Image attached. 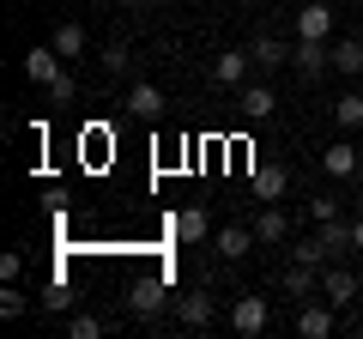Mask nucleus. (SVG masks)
<instances>
[{"label":"nucleus","instance_id":"f257e3e1","mask_svg":"<svg viewBox=\"0 0 363 339\" xmlns=\"http://www.w3.org/2000/svg\"><path fill=\"white\" fill-rule=\"evenodd\" d=\"M267 327H272V303L267 297H236L230 303V333L255 339V333H267Z\"/></svg>","mask_w":363,"mask_h":339},{"label":"nucleus","instance_id":"f03ea898","mask_svg":"<svg viewBox=\"0 0 363 339\" xmlns=\"http://www.w3.org/2000/svg\"><path fill=\"white\" fill-rule=\"evenodd\" d=\"M255 243H260V248L291 243V212L279 206V200H267V206H260V218H255Z\"/></svg>","mask_w":363,"mask_h":339},{"label":"nucleus","instance_id":"7ed1b4c3","mask_svg":"<svg viewBox=\"0 0 363 339\" xmlns=\"http://www.w3.org/2000/svg\"><path fill=\"white\" fill-rule=\"evenodd\" d=\"M297 37L303 43H327V37H333V6H327V0L297 6Z\"/></svg>","mask_w":363,"mask_h":339},{"label":"nucleus","instance_id":"20e7f679","mask_svg":"<svg viewBox=\"0 0 363 339\" xmlns=\"http://www.w3.org/2000/svg\"><path fill=\"white\" fill-rule=\"evenodd\" d=\"M128 309L152 321V315L164 309V273H145V279H133V285H128Z\"/></svg>","mask_w":363,"mask_h":339},{"label":"nucleus","instance_id":"39448f33","mask_svg":"<svg viewBox=\"0 0 363 339\" xmlns=\"http://www.w3.org/2000/svg\"><path fill=\"white\" fill-rule=\"evenodd\" d=\"M248 67H255V55H248V49H224L218 61H212V79L230 85V91H242V85H248Z\"/></svg>","mask_w":363,"mask_h":339},{"label":"nucleus","instance_id":"423d86ee","mask_svg":"<svg viewBox=\"0 0 363 339\" xmlns=\"http://www.w3.org/2000/svg\"><path fill=\"white\" fill-rule=\"evenodd\" d=\"M242 116H248V121H272V116H279V91H272L267 79L242 85Z\"/></svg>","mask_w":363,"mask_h":339},{"label":"nucleus","instance_id":"0eeeda50","mask_svg":"<svg viewBox=\"0 0 363 339\" xmlns=\"http://www.w3.org/2000/svg\"><path fill=\"white\" fill-rule=\"evenodd\" d=\"M61 67H67V61L55 55V43H49V49H30V55H25V79H30V85H43V91L61 79Z\"/></svg>","mask_w":363,"mask_h":339},{"label":"nucleus","instance_id":"6e6552de","mask_svg":"<svg viewBox=\"0 0 363 339\" xmlns=\"http://www.w3.org/2000/svg\"><path fill=\"white\" fill-rule=\"evenodd\" d=\"M212 315H218L212 291H188V297L176 303V321H182V327H212Z\"/></svg>","mask_w":363,"mask_h":339},{"label":"nucleus","instance_id":"1a4fd4ad","mask_svg":"<svg viewBox=\"0 0 363 339\" xmlns=\"http://www.w3.org/2000/svg\"><path fill=\"white\" fill-rule=\"evenodd\" d=\"M321 297L333 303V309H345V303H357V279H351L345 267H321Z\"/></svg>","mask_w":363,"mask_h":339},{"label":"nucleus","instance_id":"9d476101","mask_svg":"<svg viewBox=\"0 0 363 339\" xmlns=\"http://www.w3.org/2000/svg\"><path fill=\"white\" fill-rule=\"evenodd\" d=\"M291 61H297V73H303V79H321L327 67H333V49H327V43H303V37H297Z\"/></svg>","mask_w":363,"mask_h":339},{"label":"nucleus","instance_id":"9b49d317","mask_svg":"<svg viewBox=\"0 0 363 339\" xmlns=\"http://www.w3.org/2000/svg\"><path fill=\"white\" fill-rule=\"evenodd\" d=\"M279 285H285V297H309V291H321V267H309V261H291L285 273H279Z\"/></svg>","mask_w":363,"mask_h":339},{"label":"nucleus","instance_id":"f8f14e48","mask_svg":"<svg viewBox=\"0 0 363 339\" xmlns=\"http://www.w3.org/2000/svg\"><path fill=\"white\" fill-rule=\"evenodd\" d=\"M128 109H133L140 121H157V116H164V91L145 85V79H133V85H128Z\"/></svg>","mask_w":363,"mask_h":339},{"label":"nucleus","instance_id":"ddd939ff","mask_svg":"<svg viewBox=\"0 0 363 339\" xmlns=\"http://www.w3.org/2000/svg\"><path fill=\"white\" fill-rule=\"evenodd\" d=\"M248 248H260L255 243V224H224V230H218V255H224V261H242Z\"/></svg>","mask_w":363,"mask_h":339},{"label":"nucleus","instance_id":"4468645a","mask_svg":"<svg viewBox=\"0 0 363 339\" xmlns=\"http://www.w3.org/2000/svg\"><path fill=\"white\" fill-rule=\"evenodd\" d=\"M321 164H327V176H357L363 157H357V145H351V140H333V145L321 152Z\"/></svg>","mask_w":363,"mask_h":339},{"label":"nucleus","instance_id":"2eb2a0df","mask_svg":"<svg viewBox=\"0 0 363 339\" xmlns=\"http://www.w3.org/2000/svg\"><path fill=\"white\" fill-rule=\"evenodd\" d=\"M297 333L303 339H327L333 333V303H309V309L297 315Z\"/></svg>","mask_w":363,"mask_h":339},{"label":"nucleus","instance_id":"dca6fc26","mask_svg":"<svg viewBox=\"0 0 363 339\" xmlns=\"http://www.w3.org/2000/svg\"><path fill=\"white\" fill-rule=\"evenodd\" d=\"M327 49H333V73H345V79L363 73V43L357 37H339V43H327Z\"/></svg>","mask_w":363,"mask_h":339},{"label":"nucleus","instance_id":"f3484780","mask_svg":"<svg viewBox=\"0 0 363 339\" xmlns=\"http://www.w3.org/2000/svg\"><path fill=\"white\" fill-rule=\"evenodd\" d=\"M169 230H176V243H206L212 224H206V212H200V206H188V212H176V224H169Z\"/></svg>","mask_w":363,"mask_h":339},{"label":"nucleus","instance_id":"a211bd4d","mask_svg":"<svg viewBox=\"0 0 363 339\" xmlns=\"http://www.w3.org/2000/svg\"><path fill=\"white\" fill-rule=\"evenodd\" d=\"M285 188H291L285 164H255V194H260V200H279Z\"/></svg>","mask_w":363,"mask_h":339},{"label":"nucleus","instance_id":"6ab92c4d","mask_svg":"<svg viewBox=\"0 0 363 339\" xmlns=\"http://www.w3.org/2000/svg\"><path fill=\"white\" fill-rule=\"evenodd\" d=\"M55 55H61V61H79V55H85V25H73V18L55 25Z\"/></svg>","mask_w":363,"mask_h":339},{"label":"nucleus","instance_id":"aec40b11","mask_svg":"<svg viewBox=\"0 0 363 339\" xmlns=\"http://www.w3.org/2000/svg\"><path fill=\"white\" fill-rule=\"evenodd\" d=\"M248 55H255V67H260V73H272L279 61H291V49H285L279 37H255V43H248Z\"/></svg>","mask_w":363,"mask_h":339},{"label":"nucleus","instance_id":"412c9836","mask_svg":"<svg viewBox=\"0 0 363 339\" xmlns=\"http://www.w3.org/2000/svg\"><path fill=\"white\" fill-rule=\"evenodd\" d=\"M333 121L339 128H363V91H339L333 97Z\"/></svg>","mask_w":363,"mask_h":339},{"label":"nucleus","instance_id":"4be33fe9","mask_svg":"<svg viewBox=\"0 0 363 339\" xmlns=\"http://www.w3.org/2000/svg\"><path fill=\"white\" fill-rule=\"evenodd\" d=\"M25 309H30V303H25V291H18V285H0V315H6V321H18Z\"/></svg>","mask_w":363,"mask_h":339},{"label":"nucleus","instance_id":"5701e85b","mask_svg":"<svg viewBox=\"0 0 363 339\" xmlns=\"http://www.w3.org/2000/svg\"><path fill=\"white\" fill-rule=\"evenodd\" d=\"M104 73H128V43H104Z\"/></svg>","mask_w":363,"mask_h":339},{"label":"nucleus","instance_id":"b1692460","mask_svg":"<svg viewBox=\"0 0 363 339\" xmlns=\"http://www.w3.org/2000/svg\"><path fill=\"white\" fill-rule=\"evenodd\" d=\"M18 273H25V255L6 248V255H0V285H18Z\"/></svg>","mask_w":363,"mask_h":339},{"label":"nucleus","instance_id":"393cba45","mask_svg":"<svg viewBox=\"0 0 363 339\" xmlns=\"http://www.w3.org/2000/svg\"><path fill=\"white\" fill-rule=\"evenodd\" d=\"M67 333H73V339H97V333H104V321H97V315H73Z\"/></svg>","mask_w":363,"mask_h":339},{"label":"nucleus","instance_id":"a878e982","mask_svg":"<svg viewBox=\"0 0 363 339\" xmlns=\"http://www.w3.org/2000/svg\"><path fill=\"white\" fill-rule=\"evenodd\" d=\"M309 218H315V224H327V218H339V200H333V194H321V200H309Z\"/></svg>","mask_w":363,"mask_h":339},{"label":"nucleus","instance_id":"bb28decb","mask_svg":"<svg viewBox=\"0 0 363 339\" xmlns=\"http://www.w3.org/2000/svg\"><path fill=\"white\" fill-rule=\"evenodd\" d=\"M79 91V79L73 73H67V67H61V79H55V85H49V97H55V104H67V97H73Z\"/></svg>","mask_w":363,"mask_h":339},{"label":"nucleus","instance_id":"cd10ccee","mask_svg":"<svg viewBox=\"0 0 363 339\" xmlns=\"http://www.w3.org/2000/svg\"><path fill=\"white\" fill-rule=\"evenodd\" d=\"M351 248H357V255H363V218L351 224Z\"/></svg>","mask_w":363,"mask_h":339},{"label":"nucleus","instance_id":"c85d7f7f","mask_svg":"<svg viewBox=\"0 0 363 339\" xmlns=\"http://www.w3.org/2000/svg\"><path fill=\"white\" fill-rule=\"evenodd\" d=\"M357 206H363V176H357Z\"/></svg>","mask_w":363,"mask_h":339},{"label":"nucleus","instance_id":"c756f323","mask_svg":"<svg viewBox=\"0 0 363 339\" xmlns=\"http://www.w3.org/2000/svg\"><path fill=\"white\" fill-rule=\"evenodd\" d=\"M121 6H145V0H121Z\"/></svg>","mask_w":363,"mask_h":339},{"label":"nucleus","instance_id":"7c9ffc66","mask_svg":"<svg viewBox=\"0 0 363 339\" xmlns=\"http://www.w3.org/2000/svg\"><path fill=\"white\" fill-rule=\"evenodd\" d=\"M357 339H363V321H357Z\"/></svg>","mask_w":363,"mask_h":339},{"label":"nucleus","instance_id":"2f4dec72","mask_svg":"<svg viewBox=\"0 0 363 339\" xmlns=\"http://www.w3.org/2000/svg\"><path fill=\"white\" fill-rule=\"evenodd\" d=\"M242 6H255V0H242Z\"/></svg>","mask_w":363,"mask_h":339}]
</instances>
